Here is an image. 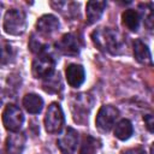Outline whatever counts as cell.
<instances>
[{"instance_id": "16", "label": "cell", "mask_w": 154, "mask_h": 154, "mask_svg": "<svg viewBox=\"0 0 154 154\" xmlns=\"http://www.w3.org/2000/svg\"><path fill=\"white\" fill-rule=\"evenodd\" d=\"M43 83H42V87H43V90L47 91V93H51V94H58L63 90V83H61V78H60V73L58 72H54L52 73L51 76L43 78Z\"/></svg>"}, {"instance_id": "19", "label": "cell", "mask_w": 154, "mask_h": 154, "mask_svg": "<svg viewBox=\"0 0 154 154\" xmlns=\"http://www.w3.org/2000/svg\"><path fill=\"white\" fill-rule=\"evenodd\" d=\"M17 51L8 42H0V65H7L16 58Z\"/></svg>"}, {"instance_id": "7", "label": "cell", "mask_w": 154, "mask_h": 154, "mask_svg": "<svg viewBox=\"0 0 154 154\" xmlns=\"http://www.w3.org/2000/svg\"><path fill=\"white\" fill-rule=\"evenodd\" d=\"M54 67H55L54 59L46 53H41L32 61V66H31L32 76L35 78H46L52 73H54Z\"/></svg>"}, {"instance_id": "20", "label": "cell", "mask_w": 154, "mask_h": 154, "mask_svg": "<svg viewBox=\"0 0 154 154\" xmlns=\"http://www.w3.org/2000/svg\"><path fill=\"white\" fill-rule=\"evenodd\" d=\"M99 148H100V142L96 138L91 136H85L79 154H96Z\"/></svg>"}, {"instance_id": "22", "label": "cell", "mask_w": 154, "mask_h": 154, "mask_svg": "<svg viewBox=\"0 0 154 154\" xmlns=\"http://www.w3.org/2000/svg\"><path fill=\"white\" fill-rule=\"evenodd\" d=\"M122 154H146L144 150L140 149V148H134V149H129V150H125L123 152Z\"/></svg>"}, {"instance_id": "6", "label": "cell", "mask_w": 154, "mask_h": 154, "mask_svg": "<svg viewBox=\"0 0 154 154\" xmlns=\"http://www.w3.org/2000/svg\"><path fill=\"white\" fill-rule=\"evenodd\" d=\"M118 116H119V111L114 106H111V105L101 106L95 119L96 128L102 132L109 131L113 128Z\"/></svg>"}, {"instance_id": "13", "label": "cell", "mask_w": 154, "mask_h": 154, "mask_svg": "<svg viewBox=\"0 0 154 154\" xmlns=\"http://www.w3.org/2000/svg\"><path fill=\"white\" fill-rule=\"evenodd\" d=\"M106 7V1H88L85 6V13L88 23H95L97 22Z\"/></svg>"}, {"instance_id": "14", "label": "cell", "mask_w": 154, "mask_h": 154, "mask_svg": "<svg viewBox=\"0 0 154 154\" xmlns=\"http://www.w3.org/2000/svg\"><path fill=\"white\" fill-rule=\"evenodd\" d=\"M134 55L136 58V60L141 64H152V55H150V51L148 48V46L140 38L135 40L134 42Z\"/></svg>"}, {"instance_id": "17", "label": "cell", "mask_w": 154, "mask_h": 154, "mask_svg": "<svg viewBox=\"0 0 154 154\" xmlns=\"http://www.w3.org/2000/svg\"><path fill=\"white\" fill-rule=\"evenodd\" d=\"M140 14L137 11L129 8L122 13V22L130 31H137L140 26Z\"/></svg>"}, {"instance_id": "4", "label": "cell", "mask_w": 154, "mask_h": 154, "mask_svg": "<svg viewBox=\"0 0 154 154\" xmlns=\"http://www.w3.org/2000/svg\"><path fill=\"white\" fill-rule=\"evenodd\" d=\"M64 124V113L59 103L52 102L45 116V128L49 134H57L61 130Z\"/></svg>"}, {"instance_id": "21", "label": "cell", "mask_w": 154, "mask_h": 154, "mask_svg": "<svg viewBox=\"0 0 154 154\" xmlns=\"http://www.w3.org/2000/svg\"><path fill=\"white\" fill-rule=\"evenodd\" d=\"M143 119H144V123H146L147 129H148L150 132H153V125H154L153 116H152V114H146V116L143 117Z\"/></svg>"}, {"instance_id": "8", "label": "cell", "mask_w": 154, "mask_h": 154, "mask_svg": "<svg viewBox=\"0 0 154 154\" xmlns=\"http://www.w3.org/2000/svg\"><path fill=\"white\" fill-rule=\"evenodd\" d=\"M78 143V134L72 128H66L65 131L58 137L57 146L64 154H73Z\"/></svg>"}, {"instance_id": "15", "label": "cell", "mask_w": 154, "mask_h": 154, "mask_svg": "<svg viewBox=\"0 0 154 154\" xmlns=\"http://www.w3.org/2000/svg\"><path fill=\"white\" fill-rule=\"evenodd\" d=\"M23 106L29 113L36 114V113L41 112V109L43 107V100L37 94H32V93L26 94L23 97Z\"/></svg>"}, {"instance_id": "5", "label": "cell", "mask_w": 154, "mask_h": 154, "mask_svg": "<svg viewBox=\"0 0 154 154\" xmlns=\"http://www.w3.org/2000/svg\"><path fill=\"white\" fill-rule=\"evenodd\" d=\"M24 122L23 112L16 105H7L2 112V124L6 130L18 132Z\"/></svg>"}, {"instance_id": "9", "label": "cell", "mask_w": 154, "mask_h": 154, "mask_svg": "<svg viewBox=\"0 0 154 154\" xmlns=\"http://www.w3.org/2000/svg\"><path fill=\"white\" fill-rule=\"evenodd\" d=\"M59 26H60V23L58 18L53 14H45L40 17L38 20L36 22V30L43 35H49L57 31Z\"/></svg>"}, {"instance_id": "3", "label": "cell", "mask_w": 154, "mask_h": 154, "mask_svg": "<svg viewBox=\"0 0 154 154\" xmlns=\"http://www.w3.org/2000/svg\"><path fill=\"white\" fill-rule=\"evenodd\" d=\"M93 107V99L87 94L73 95L71 100V111L73 119L77 123L84 124L88 120V114Z\"/></svg>"}, {"instance_id": "12", "label": "cell", "mask_w": 154, "mask_h": 154, "mask_svg": "<svg viewBox=\"0 0 154 154\" xmlns=\"http://www.w3.org/2000/svg\"><path fill=\"white\" fill-rule=\"evenodd\" d=\"M25 146V135L13 132L6 138V154H22Z\"/></svg>"}, {"instance_id": "1", "label": "cell", "mask_w": 154, "mask_h": 154, "mask_svg": "<svg viewBox=\"0 0 154 154\" xmlns=\"http://www.w3.org/2000/svg\"><path fill=\"white\" fill-rule=\"evenodd\" d=\"M94 45L105 52L120 54L125 48V41L122 34L111 28H100L91 32Z\"/></svg>"}, {"instance_id": "10", "label": "cell", "mask_w": 154, "mask_h": 154, "mask_svg": "<svg viewBox=\"0 0 154 154\" xmlns=\"http://www.w3.org/2000/svg\"><path fill=\"white\" fill-rule=\"evenodd\" d=\"M65 73H66L67 83L73 88H78L84 82L85 73H84V69L82 65L70 64V65H67Z\"/></svg>"}, {"instance_id": "2", "label": "cell", "mask_w": 154, "mask_h": 154, "mask_svg": "<svg viewBox=\"0 0 154 154\" xmlns=\"http://www.w3.org/2000/svg\"><path fill=\"white\" fill-rule=\"evenodd\" d=\"M25 13L18 8H11L4 17V30L10 35H20L25 31Z\"/></svg>"}, {"instance_id": "11", "label": "cell", "mask_w": 154, "mask_h": 154, "mask_svg": "<svg viewBox=\"0 0 154 154\" xmlns=\"http://www.w3.org/2000/svg\"><path fill=\"white\" fill-rule=\"evenodd\" d=\"M57 47H58V49L61 53L69 54V55H76L79 52L78 41H77V38L72 34L63 35L61 38L57 42Z\"/></svg>"}, {"instance_id": "18", "label": "cell", "mask_w": 154, "mask_h": 154, "mask_svg": "<svg viewBox=\"0 0 154 154\" xmlns=\"http://www.w3.org/2000/svg\"><path fill=\"white\" fill-rule=\"evenodd\" d=\"M134 132V126L130 120L122 119L114 126V136L120 141H126L131 137Z\"/></svg>"}]
</instances>
